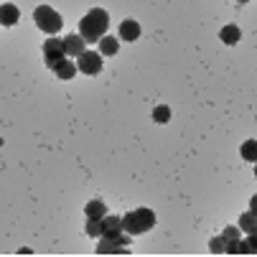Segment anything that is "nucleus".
<instances>
[{
  "mask_svg": "<svg viewBox=\"0 0 257 257\" xmlns=\"http://www.w3.org/2000/svg\"><path fill=\"white\" fill-rule=\"evenodd\" d=\"M107 28H109V16H107V11H102V8L89 11V13L79 21V36H82L87 44L99 41L102 36L107 33Z\"/></svg>",
  "mask_w": 257,
  "mask_h": 257,
  "instance_id": "f257e3e1",
  "label": "nucleus"
},
{
  "mask_svg": "<svg viewBox=\"0 0 257 257\" xmlns=\"http://www.w3.org/2000/svg\"><path fill=\"white\" fill-rule=\"evenodd\" d=\"M120 222H122V232L135 237V234H145V232H151L156 227V214L151 209H135L125 216H120Z\"/></svg>",
  "mask_w": 257,
  "mask_h": 257,
  "instance_id": "f03ea898",
  "label": "nucleus"
},
{
  "mask_svg": "<svg viewBox=\"0 0 257 257\" xmlns=\"http://www.w3.org/2000/svg\"><path fill=\"white\" fill-rule=\"evenodd\" d=\"M33 21H36V26H39L44 33H49V36H56L61 31V26H64L61 16L54 8H49V6H39V8H36L33 11Z\"/></svg>",
  "mask_w": 257,
  "mask_h": 257,
  "instance_id": "7ed1b4c3",
  "label": "nucleus"
},
{
  "mask_svg": "<svg viewBox=\"0 0 257 257\" xmlns=\"http://www.w3.org/2000/svg\"><path fill=\"white\" fill-rule=\"evenodd\" d=\"M77 71H82V74H87V77H94V74H99L102 71V56H99V51H84V54H79L77 56Z\"/></svg>",
  "mask_w": 257,
  "mask_h": 257,
  "instance_id": "20e7f679",
  "label": "nucleus"
},
{
  "mask_svg": "<svg viewBox=\"0 0 257 257\" xmlns=\"http://www.w3.org/2000/svg\"><path fill=\"white\" fill-rule=\"evenodd\" d=\"M127 244H130V234H115V237H99V244H97V252L99 254H112V252H127Z\"/></svg>",
  "mask_w": 257,
  "mask_h": 257,
  "instance_id": "39448f33",
  "label": "nucleus"
},
{
  "mask_svg": "<svg viewBox=\"0 0 257 257\" xmlns=\"http://www.w3.org/2000/svg\"><path fill=\"white\" fill-rule=\"evenodd\" d=\"M64 56H66V54H64V41H61V39L51 36L49 41H44V61H46L49 69H54Z\"/></svg>",
  "mask_w": 257,
  "mask_h": 257,
  "instance_id": "423d86ee",
  "label": "nucleus"
},
{
  "mask_svg": "<svg viewBox=\"0 0 257 257\" xmlns=\"http://www.w3.org/2000/svg\"><path fill=\"white\" fill-rule=\"evenodd\" d=\"M61 41H64V54H66V59H77L79 54L87 51V41L82 39L79 33H69L66 39H61Z\"/></svg>",
  "mask_w": 257,
  "mask_h": 257,
  "instance_id": "0eeeda50",
  "label": "nucleus"
},
{
  "mask_svg": "<svg viewBox=\"0 0 257 257\" xmlns=\"http://www.w3.org/2000/svg\"><path fill=\"white\" fill-rule=\"evenodd\" d=\"M120 39H122V41L135 44V41L140 39V23H138V21H133V18L122 21V23H120Z\"/></svg>",
  "mask_w": 257,
  "mask_h": 257,
  "instance_id": "6e6552de",
  "label": "nucleus"
},
{
  "mask_svg": "<svg viewBox=\"0 0 257 257\" xmlns=\"http://www.w3.org/2000/svg\"><path fill=\"white\" fill-rule=\"evenodd\" d=\"M122 232V222H120V216L115 214H104L102 216V237H115Z\"/></svg>",
  "mask_w": 257,
  "mask_h": 257,
  "instance_id": "1a4fd4ad",
  "label": "nucleus"
},
{
  "mask_svg": "<svg viewBox=\"0 0 257 257\" xmlns=\"http://www.w3.org/2000/svg\"><path fill=\"white\" fill-rule=\"evenodd\" d=\"M54 74L61 79V82H69V79H74V74H77V64L74 61H69L66 56L54 66Z\"/></svg>",
  "mask_w": 257,
  "mask_h": 257,
  "instance_id": "9d476101",
  "label": "nucleus"
},
{
  "mask_svg": "<svg viewBox=\"0 0 257 257\" xmlns=\"http://www.w3.org/2000/svg\"><path fill=\"white\" fill-rule=\"evenodd\" d=\"M18 21H21V11L16 6H11V3L0 6V26H16Z\"/></svg>",
  "mask_w": 257,
  "mask_h": 257,
  "instance_id": "9b49d317",
  "label": "nucleus"
},
{
  "mask_svg": "<svg viewBox=\"0 0 257 257\" xmlns=\"http://www.w3.org/2000/svg\"><path fill=\"white\" fill-rule=\"evenodd\" d=\"M97 44H99V56H115L117 49H120V41H115L112 36H107V33L102 36Z\"/></svg>",
  "mask_w": 257,
  "mask_h": 257,
  "instance_id": "f8f14e48",
  "label": "nucleus"
},
{
  "mask_svg": "<svg viewBox=\"0 0 257 257\" xmlns=\"http://www.w3.org/2000/svg\"><path fill=\"white\" fill-rule=\"evenodd\" d=\"M84 214H87V219H102V216L107 214V206H104V201L92 199V201L84 206Z\"/></svg>",
  "mask_w": 257,
  "mask_h": 257,
  "instance_id": "ddd939ff",
  "label": "nucleus"
},
{
  "mask_svg": "<svg viewBox=\"0 0 257 257\" xmlns=\"http://www.w3.org/2000/svg\"><path fill=\"white\" fill-rule=\"evenodd\" d=\"M239 36H242V33H239V28H237V26H224V28H222V33H219V39H222L227 46H234V44L239 41Z\"/></svg>",
  "mask_w": 257,
  "mask_h": 257,
  "instance_id": "4468645a",
  "label": "nucleus"
},
{
  "mask_svg": "<svg viewBox=\"0 0 257 257\" xmlns=\"http://www.w3.org/2000/svg\"><path fill=\"white\" fill-rule=\"evenodd\" d=\"M242 158L249 161V163L257 161V143H254V140H247V143L242 145Z\"/></svg>",
  "mask_w": 257,
  "mask_h": 257,
  "instance_id": "2eb2a0df",
  "label": "nucleus"
},
{
  "mask_svg": "<svg viewBox=\"0 0 257 257\" xmlns=\"http://www.w3.org/2000/svg\"><path fill=\"white\" fill-rule=\"evenodd\" d=\"M239 232H247V234H252L254 232V214L252 211H247V214H242V219H239Z\"/></svg>",
  "mask_w": 257,
  "mask_h": 257,
  "instance_id": "dca6fc26",
  "label": "nucleus"
},
{
  "mask_svg": "<svg viewBox=\"0 0 257 257\" xmlns=\"http://www.w3.org/2000/svg\"><path fill=\"white\" fill-rule=\"evenodd\" d=\"M153 120H156V122H161V125H166V122L171 120V107L158 104V107L153 109Z\"/></svg>",
  "mask_w": 257,
  "mask_h": 257,
  "instance_id": "f3484780",
  "label": "nucleus"
},
{
  "mask_svg": "<svg viewBox=\"0 0 257 257\" xmlns=\"http://www.w3.org/2000/svg\"><path fill=\"white\" fill-rule=\"evenodd\" d=\"M87 234L89 237H102V219H87Z\"/></svg>",
  "mask_w": 257,
  "mask_h": 257,
  "instance_id": "a211bd4d",
  "label": "nucleus"
},
{
  "mask_svg": "<svg viewBox=\"0 0 257 257\" xmlns=\"http://www.w3.org/2000/svg\"><path fill=\"white\" fill-rule=\"evenodd\" d=\"M239 234H242V232H239V227L229 224V227L222 232V239H224V242H234V239H239Z\"/></svg>",
  "mask_w": 257,
  "mask_h": 257,
  "instance_id": "6ab92c4d",
  "label": "nucleus"
},
{
  "mask_svg": "<svg viewBox=\"0 0 257 257\" xmlns=\"http://www.w3.org/2000/svg\"><path fill=\"white\" fill-rule=\"evenodd\" d=\"M224 244H227V242L222 239V234H219V237H214V239L209 242V249H211L214 254H222V252H224Z\"/></svg>",
  "mask_w": 257,
  "mask_h": 257,
  "instance_id": "aec40b11",
  "label": "nucleus"
},
{
  "mask_svg": "<svg viewBox=\"0 0 257 257\" xmlns=\"http://www.w3.org/2000/svg\"><path fill=\"white\" fill-rule=\"evenodd\" d=\"M237 3H249V0H237Z\"/></svg>",
  "mask_w": 257,
  "mask_h": 257,
  "instance_id": "412c9836",
  "label": "nucleus"
}]
</instances>
